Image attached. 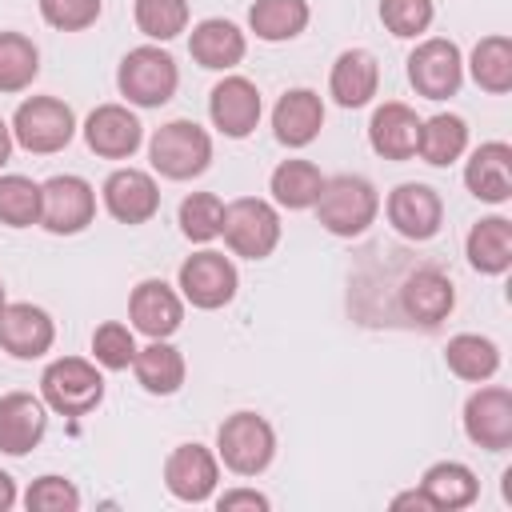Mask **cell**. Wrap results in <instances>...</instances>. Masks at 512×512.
Instances as JSON below:
<instances>
[{"label": "cell", "mask_w": 512, "mask_h": 512, "mask_svg": "<svg viewBox=\"0 0 512 512\" xmlns=\"http://www.w3.org/2000/svg\"><path fill=\"white\" fill-rule=\"evenodd\" d=\"M464 432L476 448L488 452L512 448V392L500 384L472 392L464 404Z\"/></svg>", "instance_id": "8fae6325"}, {"label": "cell", "mask_w": 512, "mask_h": 512, "mask_svg": "<svg viewBox=\"0 0 512 512\" xmlns=\"http://www.w3.org/2000/svg\"><path fill=\"white\" fill-rule=\"evenodd\" d=\"M380 88V64L372 52L364 48H348L336 56L332 76H328V92L340 108H364Z\"/></svg>", "instance_id": "cb8c5ba5"}, {"label": "cell", "mask_w": 512, "mask_h": 512, "mask_svg": "<svg viewBox=\"0 0 512 512\" xmlns=\"http://www.w3.org/2000/svg\"><path fill=\"white\" fill-rule=\"evenodd\" d=\"M40 16L60 32H84L100 16V0H40Z\"/></svg>", "instance_id": "60d3db41"}, {"label": "cell", "mask_w": 512, "mask_h": 512, "mask_svg": "<svg viewBox=\"0 0 512 512\" xmlns=\"http://www.w3.org/2000/svg\"><path fill=\"white\" fill-rule=\"evenodd\" d=\"M216 480H220V464L204 444H180L164 460V484L184 504H204L216 492Z\"/></svg>", "instance_id": "4fadbf2b"}, {"label": "cell", "mask_w": 512, "mask_h": 512, "mask_svg": "<svg viewBox=\"0 0 512 512\" xmlns=\"http://www.w3.org/2000/svg\"><path fill=\"white\" fill-rule=\"evenodd\" d=\"M0 224L8 228H32L40 224V184L8 172L0 176Z\"/></svg>", "instance_id": "e575fe53"}, {"label": "cell", "mask_w": 512, "mask_h": 512, "mask_svg": "<svg viewBox=\"0 0 512 512\" xmlns=\"http://www.w3.org/2000/svg\"><path fill=\"white\" fill-rule=\"evenodd\" d=\"M472 80L492 92V96H504L512 92V40L508 36H484L476 48H472Z\"/></svg>", "instance_id": "1f68e13d"}, {"label": "cell", "mask_w": 512, "mask_h": 512, "mask_svg": "<svg viewBox=\"0 0 512 512\" xmlns=\"http://www.w3.org/2000/svg\"><path fill=\"white\" fill-rule=\"evenodd\" d=\"M188 52H192V60H196L200 68L224 72V68H236V64L244 60L248 44H244V32H240L232 20L212 16V20H200V24L192 28Z\"/></svg>", "instance_id": "d4e9b609"}, {"label": "cell", "mask_w": 512, "mask_h": 512, "mask_svg": "<svg viewBox=\"0 0 512 512\" xmlns=\"http://www.w3.org/2000/svg\"><path fill=\"white\" fill-rule=\"evenodd\" d=\"M44 432H48L44 400H36L32 392L0 396V452L24 456L44 440Z\"/></svg>", "instance_id": "d6986e66"}, {"label": "cell", "mask_w": 512, "mask_h": 512, "mask_svg": "<svg viewBox=\"0 0 512 512\" xmlns=\"http://www.w3.org/2000/svg\"><path fill=\"white\" fill-rule=\"evenodd\" d=\"M56 340V324L44 308L20 300V304H4L0 312V348L16 360H36L52 348Z\"/></svg>", "instance_id": "5bb4252c"}, {"label": "cell", "mask_w": 512, "mask_h": 512, "mask_svg": "<svg viewBox=\"0 0 512 512\" xmlns=\"http://www.w3.org/2000/svg\"><path fill=\"white\" fill-rule=\"evenodd\" d=\"M388 224L404 236V240H432L444 224V204L440 192L428 184H396L388 192Z\"/></svg>", "instance_id": "7c38bea8"}, {"label": "cell", "mask_w": 512, "mask_h": 512, "mask_svg": "<svg viewBox=\"0 0 512 512\" xmlns=\"http://www.w3.org/2000/svg\"><path fill=\"white\" fill-rule=\"evenodd\" d=\"M468 148V124L452 112H436L432 120H420V140L416 152L424 164L432 168H448L452 160H460Z\"/></svg>", "instance_id": "f1b7e54d"}, {"label": "cell", "mask_w": 512, "mask_h": 512, "mask_svg": "<svg viewBox=\"0 0 512 512\" xmlns=\"http://www.w3.org/2000/svg\"><path fill=\"white\" fill-rule=\"evenodd\" d=\"M216 508L220 512H232V508H268V496L264 492H256V488H232V492H224L220 500H216Z\"/></svg>", "instance_id": "b9f144b4"}, {"label": "cell", "mask_w": 512, "mask_h": 512, "mask_svg": "<svg viewBox=\"0 0 512 512\" xmlns=\"http://www.w3.org/2000/svg\"><path fill=\"white\" fill-rule=\"evenodd\" d=\"M416 140H420V116L400 104V100H388L372 112L368 120V144L376 156L384 160H408L416 156Z\"/></svg>", "instance_id": "44dd1931"}, {"label": "cell", "mask_w": 512, "mask_h": 512, "mask_svg": "<svg viewBox=\"0 0 512 512\" xmlns=\"http://www.w3.org/2000/svg\"><path fill=\"white\" fill-rule=\"evenodd\" d=\"M92 356H96V364L108 368V372H124V368H132V360H136L132 328L120 324V320L100 324V328L92 332Z\"/></svg>", "instance_id": "74e56055"}, {"label": "cell", "mask_w": 512, "mask_h": 512, "mask_svg": "<svg viewBox=\"0 0 512 512\" xmlns=\"http://www.w3.org/2000/svg\"><path fill=\"white\" fill-rule=\"evenodd\" d=\"M24 508L28 512H76L80 508V492L64 476H40V480L28 484Z\"/></svg>", "instance_id": "f35d334b"}, {"label": "cell", "mask_w": 512, "mask_h": 512, "mask_svg": "<svg viewBox=\"0 0 512 512\" xmlns=\"http://www.w3.org/2000/svg\"><path fill=\"white\" fill-rule=\"evenodd\" d=\"M128 316L132 328L144 332L148 340H168L184 320V304L164 280H140L128 296Z\"/></svg>", "instance_id": "e0dca14e"}, {"label": "cell", "mask_w": 512, "mask_h": 512, "mask_svg": "<svg viewBox=\"0 0 512 512\" xmlns=\"http://www.w3.org/2000/svg\"><path fill=\"white\" fill-rule=\"evenodd\" d=\"M84 140L104 160H128L144 140V124L124 104H100L84 120Z\"/></svg>", "instance_id": "9a60e30c"}, {"label": "cell", "mask_w": 512, "mask_h": 512, "mask_svg": "<svg viewBox=\"0 0 512 512\" xmlns=\"http://www.w3.org/2000/svg\"><path fill=\"white\" fill-rule=\"evenodd\" d=\"M248 24L260 40L280 44L304 32L308 24V0H256L248 8Z\"/></svg>", "instance_id": "f546056e"}, {"label": "cell", "mask_w": 512, "mask_h": 512, "mask_svg": "<svg viewBox=\"0 0 512 512\" xmlns=\"http://www.w3.org/2000/svg\"><path fill=\"white\" fill-rule=\"evenodd\" d=\"M468 264L484 276H504L512 268V220L504 216H484L468 232Z\"/></svg>", "instance_id": "484cf974"}, {"label": "cell", "mask_w": 512, "mask_h": 512, "mask_svg": "<svg viewBox=\"0 0 512 512\" xmlns=\"http://www.w3.org/2000/svg\"><path fill=\"white\" fill-rule=\"evenodd\" d=\"M4 304H8V300H4V284H0V312H4Z\"/></svg>", "instance_id": "bcb514c9"}, {"label": "cell", "mask_w": 512, "mask_h": 512, "mask_svg": "<svg viewBox=\"0 0 512 512\" xmlns=\"http://www.w3.org/2000/svg\"><path fill=\"white\" fill-rule=\"evenodd\" d=\"M40 396L52 412L60 416H84L104 400V376L96 372L92 360L80 356H60L44 368L40 376Z\"/></svg>", "instance_id": "5b68a950"}, {"label": "cell", "mask_w": 512, "mask_h": 512, "mask_svg": "<svg viewBox=\"0 0 512 512\" xmlns=\"http://www.w3.org/2000/svg\"><path fill=\"white\" fill-rule=\"evenodd\" d=\"M96 216V192L84 176H52L40 184V224L52 236H76Z\"/></svg>", "instance_id": "ba28073f"}, {"label": "cell", "mask_w": 512, "mask_h": 512, "mask_svg": "<svg viewBox=\"0 0 512 512\" xmlns=\"http://www.w3.org/2000/svg\"><path fill=\"white\" fill-rule=\"evenodd\" d=\"M408 80L424 100H448L456 96L460 80H464V56L452 40L432 36L424 44L412 48L408 56Z\"/></svg>", "instance_id": "9c48e42d"}, {"label": "cell", "mask_w": 512, "mask_h": 512, "mask_svg": "<svg viewBox=\"0 0 512 512\" xmlns=\"http://www.w3.org/2000/svg\"><path fill=\"white\" fill-rule=\"evenodd\" d=\"M444 360H448V368H452L460 380L480 384V380L496 376V368H500V348H496L488 336L460 332V336H452V340H448Z\"/></svg>", "instance_id": "4dcf8cb0"}, {"label": "cell", "mask_w": 512, "mask_h": 512, "mask_svg": "<svg viewBox=\"0 0 512 512\" xmlns=\"http://www.w3.org/2000/svg\"><path fill=\"white\" fill-rule=\"evenodd\" d=\"M392 508H420V512H436L424 488H412V492H400V496H392Z\"/></svg>", "instance_id": "7bdbcfd3"}, {"label": "cell", "mask_w": 512, "mask_h": 512, "mask_svg": "<svg viewBox=\"0 0 512 512\" xmlns=\"http://www.w3.org/2000/svg\"><path fill=\"white\" fill-rule=\"evenodd\" d=\"M132 16L148 40H172L188 28V0H136Z\"/></svg>", "instance_id": "8d00e7d4"}, {"label": "cell", "mask_w": 512, "mask_h": 512, "mask_svg": "<svg viewBox=\"0 0 512 512\" xmlns=\"http://www.w3.org/2000/svg\"><path fill=\"white\" fill-rule=\"evenodd\" d=\"M8 156H12V124L0 120V168L8 164Z\"/></svg>", "instance_id": "f6af8a7d"}, {"label": "cell", "mask_w": 512, "mask_h": 512, "mask_svg": "<svg viewBox=\"0 0 512 512\" xmlns=\"http://www.w3.org/2000/svg\"><path fill=\"white\" fill-rule=\"evenodd\" d=\"M464 184L484 204H504L512 196V148L504 140H488L472 152L464 168Z\"/></svg>", "instance_id": "603a6c76"}, {"label": "cell", "mask_w": 512, "mask_h": 512, "mask_svg": "<svg viewBox=\"0 0 512 512\" xmlns=\"http://www.w3.org/2000/svg\"><path fill=\"white\" fill-rule=\"evenodd\" d=\"M316 216L320 224L332 232V236H360L368 232V224L376 220L380 212V196L376 188L364 180V176H352V172H340V176H328L320 196H316Z\"/></svg>", "instance_id": "6da1fadb"}, {"label": "cell", "mask_w": 512, "mask_h": 512, "mask_svg": "<svg viewBox=\"0 0 512 512\" xmlns=\"http://www.w3.org/2000/svg\"><path fill=\"white\" fill-rule=\"evenodd\" d=\"M220 224H224V200L216 192H192L184 196L180 204V232L196 244H208L220 236Z\"/></svg>", "instance_id": "d590c367"}, {"label": "cell", "mask_w": 512, "mask_h": 512, "mask_svg": "<svg viewBox=\"0 0 512 512\" xmlns=\"http://www.w3.org/2000/svg\"><path fill=\"white\" fill-rule=\"evenodd\" d=\"M132 372H136V384L152 396H172L180 392L184 384V356L180 348H172L168 340H152L148 348H136V360H132Z\"/></svg>", "instance_id": "83f0119b"}, {"label": "cell", "mask_w": 512, "mask_h": 512, "mask_svg": "<svg viewBox=\"0 0 512 512\" xmlns=\"http://www.w3.org/2000/svg\"><path fill=\"white\" fill-rule=\"evenodd\" d=\"M220 236L228 240V248L244 260H264L272 256V248L280 244V216L268 200L260 196H240L232 204H224V224Z\"/></svg>", "instance_id": "52a82bcc"}, {"label": "cell", "mask_w": 512, "mask_h": 512, "mask_svg": "<svg viewBox=\"0 0 512 512\" xmlns=\"http://www.w3.org/2000/svg\"><path fill=\"white\" fill-rule=\"evenodd\" d=\"M236 284H240L236 264L224 252L204 248V252H196L180 264V292L192 308H208V312L224 308L236 296Z\"/></svg>", "instance_id": "30bf717a"}, {"label": "cell", "mask_w": 512, "mask_h": 512, "mask_svg": "<svg viewBox=\"0 0 512 512\" xmlns=\"http://www.w3.org/2000/svg\"><path fill=\"white\" fill-rule=\"evenodd\" d=\"M104 208L120 220V224H144L156 216L160 208V188L148 172L140 168H116L104 180Z\"/></svg>", "instance_id": "ffe728a7"}, {"label": "cell", "mask_w": 512, "mask_h": 512, "mask_svg": "<svg viewBox=\"0 0 512 512\" xmlns=\"http://www.w3.org/2000/svg\"><path fill=\"white\" fill-rule=\"evenodd\" d=\"M420 488L428 492L432 508L436 512H456V508H468L476 496H480V480L468 464L460 460H440L432 464L424 476H420Z\"/></svg>", "instance_id": "4316f807"}, {"label": "cell", "mask_w": 512, "mask_h": 512, "mask_svg": "<svg viewBox=\"0 0 512 512\" xmlns=\"http://www.w3.org/2000/svg\"><path fill=\"white\" fill-rule=\"evenodd\" d=\"M208 112H212V124L232 136V140H244L256 124H260V92L252 80L244 76H224L212 96H208Z\"/></svg>", "instance_id": "ac0fdd59"}, {"label": "cell", "mask_w": 512, "mask_h": 512, "mask_svg": "<svg viewBox=\"0 0 512 512\" xmlns=\"http://www.w3.org/2000/svg\"><path fill=\"white\" fill-rule=\"evenodd\" d=\"M216 452H220L228 472L260 476L276 456V432L256 412H232L216 432Z\"/></svg>", "instance_id": "3957f363"}, {"label": "cell", "mask_w": 512, "mask_h": 512, "mask_svg": "<svg viewBox=\"0 0 512 512\" xmlns=\"http://www.w3.org/2000/svg\"><path fill=\"white\" fill-rule=\"evenodd\" d=\"M152 168L168 180H192L208 168L212 160V140L196 120H168L164 128L152 132L148 140Z\"/></svg>", "instance_id": "277c9868"}, {"label": "cell", "mask_w": 512, "mask_h": 512, "mask_svg": "<svg viewBox=\"0 0 512 512\" xmlns=\"http://www.w3.org/2000/svg\"><path fill=\"white\" fill-rule=\"evenodd\" d=\"M272 128H276V140L288 144V148H304L320 136L324 128V104L312 88H288L276 108H272Z\"/></svg>", "instance_id": "7402d4cb"}, {"label": "cell", "mask_w": 512, "mask_h": 512, "mask_svg": "<svg viewBox=\"0 0 512 512\" xmlns=\"http://www.w3.org/2000/svg\"><path fill=\"white\" fill-rule=\"evenodd\" d=\"M40 72V52L24 32H0V92H24Z\"/></svg>", "instance_id": "836d02e7"}, {"label": "cell", "mask_w": 512, "mask_h": 512, "mask_svg": "<svg viewBox=\"0 0 512 512\" xmlns=\"http://www.w3.org/2000/svg\"><path fill=\"white\" fill-rule=\"evenodd\" d=\"M116 84H120V96H128V104H136V108H160V104H168L176 96L180 68H176V60L164 48L140 44V48H132L120 60Z\"/></svg>", "instance_id": "7a4b0ae2"}, {"label": "cell", "mask_w": 512, "mask_h": 512, "mask_svg": "<svg viewBox=\"0 0 512 512\" xmlns=\"http://www.w3.org/2000/svg\"><path fill=\"white\" fill-rule=\"evenodd\" d=\"M436 8L432 0H380V20L392 36H420L428 24H432Z\"/></svg>", "instance_id": "ab89813d"}, {"label": "cell", "mask_w": 512, "mask_h": 512, "mask_svg": "<svg viewBox=\"0 0 512 512\" xmlns=\"http://www.w3.org/2000/svg\"><path fill=\"white\" fill-rule=\"evenodd\" d=\"M72 132H76V116L56 96H32L12 116V140L36 156H52V152L68 148Z\"/></svg>", "instance_id": "8992f818"}, {"label": "cell", "mask_w": 512, "mask_h": 512, "mask_svg": "<svg viewBox=\"0 0 512 512\" xmlns=\"http://www.w3.org/2000/svg\"><path fill=\"white\" fill-rule=\"evenodd\" d=\"M16 504V480L8 472H0V512H8Z\"/></svg>", "instance_id": "ee69618b"}, {"label": "cell", "mask_w": 512, "mask_h": 512, "mask_svg": "<svg viewBox=\"0 0 512 512\" xmlns=\"http://www.w3.org/2000/svg\"><path fill=\"white\" fill-rule=\"evenodd\" d=\"M268 184H272L276 204H284V208H312L320 188H324V176H320V168L312 160H284V164H276Z\"/></svg>", "instance_id": "d6a6232c"}, {"label": "cell", "mask_w": 512, "mask_h": 512, "mask_svg": "<svg viewBox=\"0 0 512 512\" xmlns=\"http://www.w3.org/2000/svg\"><path fill=\"white\" fill-rule=\"evenodd\" d=\"M452 304H456V288L440 268H416L400 284V308L412 324L436 328L440 320H448Z\"/></svg>", "instance_id": "2e32d148"}]
</instances>
